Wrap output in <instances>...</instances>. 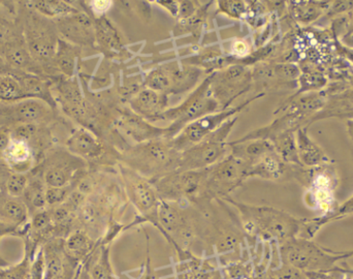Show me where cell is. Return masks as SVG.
Listing matches in <instances>:
<instances>
[{"label": "cell", "instance_id": "obj_1", "mask_svg": "<svg viewBox=\"0 0 353 279\" xmlns=\"http://www.w3.org/2000/svg\"><path fill=\"white\" fill-rule=\"evenodd\" d=\"M230 202L240 215L242 229L249 236L276 240L281 244L300 234L304 220H298L281 210L269 206L248 205L232 200Z\"/></svg>", "mask_w": 353, "mask_h": 279}, {"label": "cell", "instance_id": "obj_2", "mask_svg": "<svg viewBox=\"0 0 353 279\" xmlns=\"http://www.w3.org/2000/svg\"><path fill=\"white\" fill-rule=\"evenodd\" d=\"M180 155L172 140L163 138L128 146L119 162L151 180L178 170Z\"/></svg>", "mask_w": 353, "mask_h": 279}, {"label": "cell", "instance_id": "obj_3", "mask_svg": "<svg viewBox=\"0 0 353 279\" xmlns=\"http://www.w3.org/2000/svg\"><path fill=\"white\" fill-rule=\"evenodd\" d=\"M211 79L212 74H210L184 103L178 107L168 109L153 120L152 122H171V124L167 126L168 139L175 138L187 124L203 116L223 111L216 99L212 97L210 91Z\"/></svg>", "mask_w": 353, "mask_h": 279}, {"label": "cell", "instance_id": "obj_4", "mask_svg": "<svg viewBox=\"0 0 353 279\" xmlns=\"http://www.w3.org/2000/svg\"><path fill=\"white\" fill-rule=\"evenodd\" d=\"M236 122L238 117L230 118L213 134L181 152L176 171L205 170L219 164L230 153V143L226 139Z\"/></svg>", "mask_w": 353, "mask_h": 279}, {"label": "cell", "instance_id": "obj_5", "mask_svg": "<svg viewBox=\"0 0 353 279\" xmlns=\"http://www.w3.org/2000/svg\"><path fill=\"white\" fill-rule=\"evenodd\" d=\"M210 168L197 171H174L151 179L159 199L195 204L205 200V183Z\"/></svg>", "mask_w": 353, "mask_h": 279}, {"label": "cell", "instance_id": "obj_6", "mask_svg": "<svg viewBox=\"0 0 353 279\" xmlns=\"http://www.w3.org/2000/svg\"><path fill=\"white\" fill-rule=\"evenodd\" d=\"M280 253L284 264L296 268L299 271L325 272L331 270L334 264L343 258L350 257L348 253H331L319 247L310 239H290L280 244Z\"/></svg>", "mask_w": 353, "mask_h": 279}, {"label": "cell", "instance_id": "obj_7", "mask_svg": "<svg viewBox=\"0 0 353 279\" xmlns=\"http://www.w3.org/2000/svg\"><path fill=\"white\" fill-rule=\"evenodd\" d=\"M203 74V68L193 64H163L147 75L144 84L147 88L167 95H180L193 88Z\"/></svg>", "mask_w": 353, "mask_h": 279}, {"label": "cell", "instance_id": "obj_8", "mask_svg": "<svg viewBox=\"0 0 353 279\" xmlns=\"http://www.w3.org/2000/svg\"><path fill=\"white\" fill-rule=\"evenodd\" d=\"M211 74L210 91L221 110L230 109L234 99L248 93L253 86L252 70L243 64H230Z\"/></svg>", "mask_w": 353, "mask_h": 279}, {"label": "cell", "instance_id": "obj_9", "mask_svg": "<svg viewBox=\"0 0 353 279\" xmlns=\"http://www.w3.org/2000/svg\"><path fill=\"white\" fill-rule=\"evenodd\" d=\"M120 176L125 189L128 199L142 214L143 218L152 222L161 231L159 222V207L161 203L159 195L149 179L145 178L125 164L118 162Z\"/></svg>", "mask_w": 353, "mask_h": 279}, {"label": "cell", "instance_id": "obj_10", "mask_svg": "<svg viewBox=\"0 0 353 279\" xmlns=\"http://www.w3.org/2000/svg\"><path fill=\"white\" fill-rule=\"evenodd\" d=\"M249 164L232 154L210 168L205 183V200L225 199L248 179Z\"/></svg>", "mask_w": 353, "mask_h": 279}, {"label": "cell", "instance_id": "obj_11", "mask_svg": "<svg viewBox=\"0 0 353 279\" xmlns=\"http://www.w3.org/2000/svg\"><path fill=\"white\" fill-rule=\"evenodd\" d=\"M263 95H265V93H259V95H255L252 99H249L248 101L244 102L236 107L209 114V115L203 116V117L187 124L176 135L175 138L171 139L172 143L178 151L183 152L184 150L188 149L191 146L199 143L203 139L209 137L210 135L213 134L228 119L238 115L245 108L248 107V105H250L253 101L259 99V97H263Z\"/></svg>", "mask_w": 353, "mask_h": 279}, {"label": "cell", "instance_id": "obj_12", "mask_svg": "<svg viewBox=\"0 0 353 279\" xmlns=\"http://www.w3.org/2000/svg\"><path fill=\"white\" fill-rule=\"evenodd\" d=\"M112 128L122 140L134 143H146L153 140L168 139V128H159L142 116L128 109H117L112 114Z\"/></svg>", "mask_w": 353, "mask_h": 279}, {"label": "cell", "instance_id": "obj_13", "mask_svg": "<svg viewBox=\"0 0 353 279\" xmlns=\"http://www.w3.org/2000/svg\"><path fill=\"white\" fill-rule=\"evenodd\" d=\"M60 32L68 41L80 47L93 48L95 43L94 20L85 12H76L60 19Z\"/></svg>", "mask_w": 353, "mask_h": 279}, {"label": "cell", "instance_id": "obj_14", "mask_svg": "<svg viewBox=\"0 0 353 279\" xmlns=\"http://www.w3.org/2000/svg\"><path fill=\"white\" fill-rule=\"evenodd\" d=\"M128 104L132 112L152 122L169 109V95L144 87L130 97Z\"/></svg>", "mask_w": 353, "mask_h": 279}, {"label": "cell", "instance_id": "obj_15", "mask_svg": "<svg viewBox=\"0 0 353 279\" xmlns=\"http://www.w3.org/2000/svg\"><path fill=\"white\" fill-rule=\"evenodd\" d=\"M68 147L87 160H101L107 157L114 162H120L119 154H110L109 146H105L97 137L85 130L77 131L68 141Z\"/></svg>", "mask_w": 353, "mask_h": 279}, {"label": "cell", "instance_id": "obj_16", "mask_svg": "<svg viewBox=\"0 0 353 279\" xmlns=\"http://www.w3.org/2000/svg\"><path fill=\"white\" fill-rule=\"evenodd\" d=\"M95 43L105 56L118 57L124 51V41L119 30L107 16L94 19Z\"/></svg>", "mask_w": 353, "mask_h": 279}, {"label": "cell", "instance_id": "obj_17", "mask_svg": "<svg viewBox=\"0 0 353 279\" xmlns=\"http://www.w3.org/2000/svg\"><path fill=\"white\" fill-rule=\"evenodd\" d=\"M230 154L240 158L249 166L256 164L268 154L276 151L273 143L270 140L256 138L238 140L230 143Z\"/></svg>", "mask_w": 353, "mask_h": 279}, {"label": "cell", "instance_id": "obj_18", "mask_svg": "<svg viewBox=\"0 0 353 279\" xmlns=\"http://www.w3.org/2000/svg\"><path fill=\"white\" fill-rule=\"evenodd\" d=\"M298 155L301 164L305 168H315L330 164V158L321 146L313 141L307 132V126L299 128L296 132Z\"/></svg>", "mask_w": 353, "mask_h": 279}, {"label": "cell", "instance_id": "obj_19", "mask_svg": "<svg viewBox=\"0 0 353 279\" xmlns=\"http://www.w3.org/2000/svg\"><path fill=\"white\" fill-rule=\"evenodd\" d=\"M27 31L31 54L39 59H51L55 54L56 41L49 27L33 25V27H29Z\"/></svg>", "mask_w": 353, "mask_h": 279}, {"label": "cell", "instance_id": "obj_20", "mask_svg": "<svg viewBox=\"0 0 353 279\" xmlns=\"http://www.w3.org/2000/svg\"><path fill=\"white\" fill-rule=\"evenodd\" d=\"M288 164L281 160L277 152L268 154L249 169L248 178H261L276 181L281 179L286 172Z\"/></svg>", "mask_w": 353, "mask_h": 279}, {"label": "cell", "instance_id": "obj_21", "mask_svg": "<svg viewBox=\"0 0 353 279\" xmlns=\"http://www.w3.org/2000/svg\"><path fill=\"white\" fill-rule=\"evenodd\" d=\"M296 131H285L276 135L270 141L273 143L276 152L286 164L302 166L298 155V146L296 138Z\"/></svg>", "mask_w": 353, "mask_h": 279}, {"label": "cell", "instance_id": "obj_22", "mask_svg": "<svg viewBox=\"0 0 353 279\" xmlns=\"http://www.w3.org/2000/svg\"><path fill=\"white\" fill-rule=\"evenodd\" d=\"M331 2H296L292 6V16L302 24L314 22L319 17L323 16L325 10H329Z\"/></svg>", "mask_w": 353, "mask_h": 279}, {"label": "cell", "instance_id": "obj_23", "mask_svg": "<svg viewBox=\"0 0 353 279\" xmlns=\"http://www.w3.org/2000/svg\"><path fill=\"white\" fill-rule=\"evenodd\" d=\"M78 48L64 41H59L56 59L60 70L68 76H72L74 73V61L78 56Z\"/></svg>", "mask_w": 353, "mask_h": 279}, {"label": "cell", "instance_id": "obj_24", "mask_svg": "<svg viewBox=\"0 0 353 279\" xmlns=\"http://www.w3.org/2000/svg\"><path fill=\"white\" fill-rule=\"evenodd\" d=\"M39 6H41V12L51 16H70V15L76 14L79 10L77 8H72V6L64 3L60 1H50V2H41Z\"/></svg>", "mask_w": 353, "mask_h": 279}, {"label": "cell", "instance_id": "obj_25", "mask_svg": "<svg viewBox=\"0 0 353 279\" xmlns=\"http://www.w3.org/2000/svg\"><path fill=\"white\" fill-rule=\"evenodd\" d=\"M220 12L232 19H241L246 15L247 6L245 1H220Z\"/></svg>", "mask_w": 353, "mask_h": 279}, {"label": "cell", "instance_id": "obj_26", "mask_svg": "<svg viewBox=\"0 0 353 279\" xmlns=\"http://www.w3.org/2000/svg\"><path fill=\"white\" fill-rule=\"evenodd\" d=\"M8 155L10 162L20 164L21 162H26L28 160V147L24 142H14L12 145L8 146Z\"/></svg>", "mask_w": 353, "mask_h": 279}, {"label": "cell", "instance_id": "obj_27", "mask_svg": "<svg viewBox=\"0 0 353 279\" xmlns=\"http://www.w3.org/2000/svg\"><path fill=\"white\" fill-rule=\"evenodd\" d=\"M43 110L37 104L28 103L21 106L18 109V116L23 122H33L41 117Z\"/></svg>", "mask_w": 353, "mask_h": 279}, {"label": "cell", "instance_id": "obj_28", "mask_svg": "<svg viewBox=\"0 0 353 279\" xmlns=\"http://www.w3.org/2000/svg\"><path fill=\"white\" fill-rule=\"evenodd\" d=\"M93 242L84 234H76L70 239V247L72 251L80 253H86L90 251Z\"/></svg>", "mask_w": 353, "mask_h": 279}, {"label": "cell", "instance_id": "obj_29", "mask_svg": "<svg viewBox=\"0 0 353 279\" xmlns=\"http://www.w3.org/2000/svg\"><path fill=\"white\" fill-rule=\"evenodd\" d=\"M8 57L10 64L18 66H25L28 64V55L20 46L14 45L8 49Z\"/></svg>", "mask_w": 353, "mask_h": 279}, {"label": "cell", "instance_id": "obj_30", "mask_svg": "<svg viewBox=\"0 0 353 279\" xmlns=\"http://www.w3.org/2000/svg\"><path fill=\"white\" fill-rule=\"evenodd\" d=\"M353 10V1H335L331 2L329 10L325 12V18H333L335 16H341V14H348Z\"/></svg>", "mask_w": 353, "mask_h": 279}, {"label": "cell", "instance_id": "obj_31", "mask_svg": "<svg viewBox=\"0 0 353 279\" xmlns=\"http://www.w3.org/2000/svg\"><path fill=\"white\" fill-rule=\"evenodd\" d=\"M113 2L112 1H92L91 2V8L93 14H95V18L97 17L105 16V12L111 8Z\"/></svg>", "mask_w": 353, "mask_h": 279}, {"label": "cell", "instance_id": "obj_32", "mask_svg": "<svg viewBox=\"0 0 353 279\" xmlns=\"http://www.w3.org/2000/svg\"><path fill=\"white\" fill-rule=\"evenodd\" d=\"M24 184V178H22V177H14V178L10 179V184H8V189H10V193L17 195V193L22 191Z\"/></svg>", "mask_w": 353, "mask_h": 279}, {"label": "cell", "instance_id": "obj_33", "mask_svg": "<svg viewBox=\"0 0 353 279\" xmlns=\"http://www.w3.org/2000/svg\"><path fill=\"white\" fill-rule=\"evenodd\" d=\"M161 8H165L173 17L178 18L179 1H157Z\"/></svg>", "mask_w": 353, "mask_h": 279}, {"label": "cell", "instance_id": "obj_34", "mask_svg": "<svg viewBox=\"0 0 353 279\" xmlns=\"http://www.w3.org/2000/svg\"><path fill=\"white\" fill-rule=\"evenodd\" d=\"M344 35H353V10L346 15V32Z\"/></svg>", "mask_w": 353, "mask_h": 279}, {"label": "cell", "instance_id": "obj_35", "mask_svg": "<svg viewBox=\"0 0 353 279\" xmlns=\"http://www.w3.org/2000/svg\"><path fill=\"white\" fill-rule=\"evenodd\" d=\"M347 132L353 141V119L347 120Z\"/></svg>", "mask_w": 353, "mask_h": 279}]
</instances>
